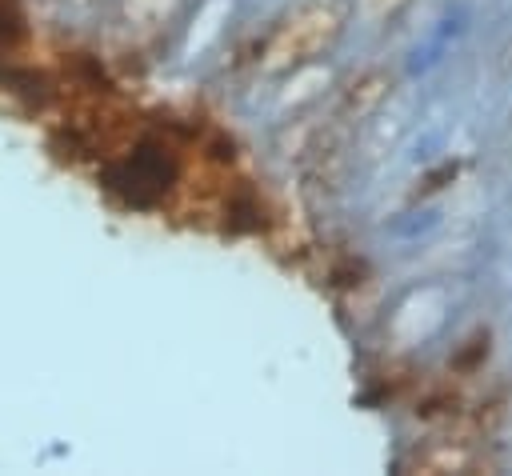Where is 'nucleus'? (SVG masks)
<instances>
[{"label":"nucleus","instance_id":"3","mask_svg":"<svg viewBox=\"0 0 512 476\" xmlns=\"http://www.w3.org/2000/svg\"><path fill=\"white\" fill-rule=\"evenodd\" d=\"M456 176V164H444V168H436V172H428L424 176V192H432V188H440L444 180H452Z\"/></svg>","mask_w":512,"mask_h":476},{"label":"nucleus","instance_id":"4","mask_svg":"<svg viewBox=\"0 0 512 476\" xmlns=\"http://www.w3.org/2000/svg\"><path fill=\"white\" fill-rule=\"evenodd\" d=\"M12 28H16V16H12V12L0 4V32H12Z\"/></svg>","mask_w":512,"mask_h":476},{"label":"nucleus","instance_id":"2","mask_svg":"<svg viewBox=\"0 0 512 476\" xmlns=\"http://www.w3.org/2000/svg\"><path fill=\"white\" fill-rule=\"evenodd\" d=\"M460 20H464L460 12H456V16H444V20H440V24H436V28H432L416 48H412V60H408V72H412V76L428 72L432 64H440V60L448 56L452 40H456V36H460V28H464Z\"/></svg>","mask_w":512,"mask_h":476},{"label":"nucleus","instance_id":"1","mask_svg":"<svg viewBox=\"0 0 512 476\" xmlns=\"http://www.w3.org/2000/svg\"><path fill=\"white\" fill-rule=\"evenodd\" d=\"M172 180H176V160L160 140H144L128 156L104 168V184L132 208H152Z\"/></svg>","mask_w":512,"mask_h":476}]
</instances>
